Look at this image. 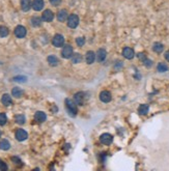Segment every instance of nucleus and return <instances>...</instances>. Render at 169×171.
Segmentation results:
<instances>
[{
	"instance_id": "1",
	"label": "nucleus",
	"mask_w": 169,
	"mask_h": 171,
	"mask_svg": "<svg viewBox=\"0 0 169 171\" xmlns=\"http://www.w3.org/2000/svg\"><path fill=\"white\" fill-rule=\"evenodd\" d=\"M65 107H67V109H68L69 113L72 115V116H75L76 114H77V105H76V103L74 101H72V100H70V98H67L65 100Z\"/></svg>"
},
{
	"instance_id": "2",
	"label": "nucleus",
	"mask_w": 169,
	"mask_h": 171,
	"mask_svg": "<svg viewBox=\"0 0 169 171\" xmlns=\"http://www.w3.org/2000/svg\"><path fill=\"white\" fill-rule=\"evenodd\" d=\"M79 24V17L77 15H71L68 17V26L70 28H76Z\"/></svg>"
},
{
	"instance_id": "3",
	"label": "nucleus",
	"mask_w": 169,
	"mask_h": 171,
	"mask_svg": "<svg viewBox=\"0 0 169 171\" xmlns=\"http://www.w3.org/2000/svg\"><path fill=\"white\" fill-rule=\"evenodd\" d=\"M61 55H62V57L63 58H65V59L71 58L72 55H73V48H72V46L67 45V46L63 47L62 52H61Z\"/></svg>"
},
{
	"instance_id": "4",
	"label": "nucleus",
	"mask_w": 169,
	"mask_h": 171,
	"mask_svg": "<svg viewBox=\"0 0 169 171\" xmlns=\"http://www.w3.org/2000/svg\"><path fill=\"white\" fill-rule=\"evenodd\" d=\"M52 43L55 47L59 48V47L62 46L63 43H64V37H63L61 34H55L54 37H53V39H52Z\"/></svg>"
},
{
	"instance_id": "5",
	"label": "nucleus",
	"mask_w": 169,
	"mask_h": 171,
	"mask_svg": "<svg viewBox=\"0 0 169 171\" xmlns=\"http://www.w3.org/2000/svg\"><path fill=\"white\" fill-rule=\"evenodd\" d=\"M15 35L19 39H22L24 36L26 35V28L22 25H19L17 26L16 28H15Z\"/></svg>"
},
{
	"instance_id": "6",
	"label": "nucleus",
	"mask_w": 169,
	"mask_h": 171,
	"mask_svg": "<svg viewBox=\"0 0 169 171\" xmlns=\"http://www.w3.org/2000/svg\"><path fill=\"white\" fill-rule=\"evenodd\" d=\"M100 140H101V142L103 143V144L105 145H109L112 143V141H113V137H112L111 135L108 134V133H106V134H103L100 137Z\"/></svg>"
},
{
	"instance_id": "7",
	"label": "nucleus",
	"mask_w": 169,
	"mask_h": 171,
	"mask_svg": "<svg viewBox=\"0 0 169 171\" xmlns=\"http://www.w3.org/2000/svg\"><path fill=\"white\" fill-rule=\"evenodd\" d=\"M27 132L25 131V130H22V129H19L17 130L16 132V138L17 140H19V141H24V140L27 139Z\"/></svg>"
},
{
	"instance_id": "8",
	"label": "nucleus",
	"mask_w": 169,
	"mask_h": 171,
	"mask_svg": "<svg viewBox=\"0 0 169 171\" xmlns=\"http://www.w3.org/2000/svg\"><path fill=\"white\" fill-rule=\"evenodd\" d=\"M100 100H101L103 103H109L111 101V93L109 91L104 90L100 93Z\"/></svg>"
},
{
	"instance_id": "9",
	"label": "nucleus",
	"mask_w": 169,
	"mask_h": 171,
	"mask_svg": "<svg viewBox=\"0 0 169 171\" xmlns=\"http://www.w3.org/2000/svg\"><path fill=\"white\" fill-rule=\"evenodd\" d=\"M53 19H54V14L50 10H46L44 13H43V20H44L45 22H51Z\"/></svg>"
},
{
	"instance_id": "10",
	"label": "nucleus",
	"mask_w": 169,
	"mask_h": 171,
	"mask_svg": "<svg viewBox=\"0 0 169 171\" xmlns=\"http://www.w3.org/2000/svg\"><path fill=\"white\" fill-rule=\"evenodd\" d=\"M106 55H107V52L105 49H99L98 52H96V58L98 61L102 62L104 61L105 58H106Z\"/></svg>"
},
{
	"instance_id": "11",
	"label": "nucleus",
	"mask_w": 169,
	"mask_h": 171,
	"mask_svg": "<svg viewBox=\"0 0 169 171\" xmlns=\"http://www.w3.org/2000/svg\"><path fill=\"white\" fill-rule=\"evenodd\" d=\"M122 55H124L127 59H132L133 57H134V55H135V53H134V50H133L132 48L127 47V48H125L124 51H122Z\"/></svg>"
},
{
	"instance_id": "12",
	"label": "nucleus",
	"mask_w": 169,
	"mask_h": 171,
	"mask_svg": "<svg viewBox=\"0 0 169 171\" xmlns=\"http://www.w3.org/2000/svg\"><path fill=\"white\" fill-rule=\"evenodd\" d=\"M32 7L37 12L42 10L43 7H44V0H33L32 1Z\"/></svg>"
},
{
	"instance_id": "13",
	"label": "nucleus",
	"mask_w": 169,
	"mask_h": 171,
	"mask_svg": "<svg viewBox=\"0 0 169 171\" xmlns=\"http://www.w3.org/2000/svg\"><path fill=\"white\" fill-rule=\"evenodd\" d=\"M34 118L39 122H44L45 120H46V118H47V115L43 111H37V113H35V115H34Z\"/></svg>"
},
{
	"instance_id": "14",
	"label": "nucleus",
	"mask_w": 169,
	"mask_h": 171,
	"mask_svg": "<svg viewBox=\"0 0 169 171\" xmlns=\"http://www.w3.org/2000/svg\"><path fill=\"white\" fill-rule=\"evenodd\" d=\"M31 6L32 3L30 2V0H21V8L24 12H28Z\"/></svg>"
},
{
	"instance_id": "15",
	"label": "nucleus",
	"mask_w": 169,
	"mask_h": 171,
	"mask_svg": "<svg viewBox=\"0 0 169 171\" xmlns=\"http://www.w3.org/2000/svg\"><path fill=\"white\" fill-rule=\"evenodd\" d=\"M94 60H96V54H94V52H92V51L87 52V53H86V62H87L88 64H91Z\"/></svg>"
},
{
	"instance_id": "16",
	"label": "nucleus",
	"mask_w": 169,
	"mask_h": 171,
	"mask_svg": "<svg viewBox=\"0 0 169 171\" xmlns=\"http://www.w3.org/2000/svg\"><path fill=\"white\" fill-rule=\"evenodd\" d=\"M57 19H58V21H60V22L65 21L67 19H68V12H67L65 10H59L57 14Z\"/></svg>"
},
{
	"instance_id": "17",
	"label": "nucleus",
	"mask_w": 169,
	"mask_h": 171,
	"mask_svg": "<svg viewBox=\"0 0 169 171\" xmlns=\"http://www.w3.org/2000/svg\"><path fill=\"white\" fill-rule=\"evenodd\" d=\"M75 102L78 105H83L84 104V93L83 92H78L75 94Z\"/></svg>"
},
{
	"instance_id": "18",
	"label": "nucleus",
	"mask_w": 169,
	"mask_h": 171,
	"mask_svg": "<svg viewBox=\"0 0 169 171\" xmlns=\"http://www.w3.org/2000/svg\"><path fill=\"white\" fill-rule=\"evenodd\" d=\"M1 102L4 106H11L13 104V101H12V98L10 96V94H3L2 98H1Z\"/></svg>"
},
{
	"instance_id": "19",
	"label": "nucleus",
	"mask_w": 169,
	"mask_h": 171,
	"mask_svg": "<svg viewBox=\"0 0 169 171\" xmlns=\"http://www.w3.org/2000/svg\"><path fill=\"white\" fill-rule=\"evenodd\" d=\"M12 94H13L15 98H21V96H23V90H22L21 88L15 87L13 90H12Z\"/></svg>"
},
{
	"instance_id": "20",
	"label": "nucleus",
	"mask_w": 169,
	"mask_h": 171,
	"mask_svg": "<svg viewBox=\"0 0 169 171\" xmlns=\"http://www.w3.org/2000/svg\"><path fill=\"white\" fill-rule=\"evenodd\" d=\"M10 147H11V144H10V142H8L7 140L4 139L0 141V149L7 150V149H10Z\"/></svg>"
},
{
	"instance_id": "21",
	"label": "nucleus",
	"mask_w": 169,
	"mask_h": 171,
	"mask_svg": "<svg viewBox=\"0 0 169 171\" xmlns=\"http://www.w3.org/2000/svg\"><path fill=\"white\" fill-rule=\"evenodd\" d=\"M48 62L50 63V65H52V66H56L58 64V59L57 57L54 56V55H50L48 57Z\"/></svg>"
},
{
	"instance_id": "22",
	"label": "nucleus",
	"mask_w": 169,
	"mask_h": 171,
	"mask_svg": "<svg viewBox=\"0 0 169 171\" xmlns=\"http://www.w3.org/2000/svg\"><path fill=\"white\" fill-rule=\"evenodd\" d=\"M31 24L34 27H39V26L42 25V19L39 18V17H32Z\"/></svg>"
},
{
	"instance_id": "23",
	"label": "nucleus",
	"mask_w": 169,
	"mask_h": 171,
	"mask_svg": "<svg viewBox=\"0 0 169 171\" xmlns=\"http://www.w3.org/2000/svg\"><path fill=\"white\" fill-rule=\"evenodd\" d=\"M153 50L156 52V53H161V52L164 50V46L161 44V43H155L153 46Z\"/></svg>"
},
{
	"instance_id": "24",
	"label": "nucleus",
	"mask_w": 169,
	"mask_h": 171,
	"mask_svg": "<svg viewBox=\"0 0 169 171\" xmlns=\"http://www.w3.org/2000/svg\"><path fill=\"white\" fill-rule=\"evenodd\" d=\"M138 112H139L141 115H145L148 112V105H145V104L140 105V107L138 108Z\"/></svg>"
},
{
	"instance_id": "25",
	"label": "nucleus",
	"mask_w": 169,
	"mask_h": 171,
	"mask_svg": "<svg viewBox=\"0 0 169 171\" xmlns=\"http://www.w3.org/2000/svg\"><path fill=\"white\" fill-rule=\"evenodd\" d=\"M81 60H82V56H81L79 53H76V54L72 55V62L77 64V63H80Z\"/></svg>"
},
{
	"instance_id": "26",
	"label": "nucleus",
	"mask_w": 169,
	"mask_h": 171,
	"mask_svg": "<svg viewBox=\"0 0 169 171\" xmlns=\"http://www.w3.org/2000/svg\"><path fill=\"white\" fill-rule=\"evenodd\" d=\"M158 71L159 72H161V73H164V72H167L168 71V66H167L165 63H163V62H160L158 64Z\"/></svg>"
},
{
	"instance_id": "27",
	"label": "nucleus",
	"mask_w": 169,
	"mask_h": 171,
	"mask_svg": "<svg viewBox=\"0 0 169 171\" xmlns=\"http://www.w3.org/2000/svg\"><path fill=\"white\" fill-rule=\"evenodd\" d=\"M8 34V29L5 26H0V36L1 37H5Z\"/></svg>"
},
{
	"instance_id": "28",
	"label": "nucleus",
	"mask_w": 169,
	"mask_h": 171,
	"mask_svg": "<svg viewBox=\"0 0 169 171\" xmlns=\"http://www.w3.org/2000/svg\"><path fill=\"white\" fill-rule=\"evenodd\" d=\"M15 119H16V122L19 124H23L24 122H25V116L24 115H22V114H19V115H17L16 117H15Z\"/></svg>"
},
{
	"instance_id": "29",
	"label": "nucleus",
	"mask_w": 169,
	"mask_h": 171,
	"mask_svg": "<svg viewBox=\"0 0 169 171\" xmlns=\"http://www.w3.org/2000/svg\"><path fill=\"white\" fill-rule=\"evenodd\" d=\"M7 121V117L4 113H0V126H4Z\"/></svg>"
},
{
	"instance_id": "30",
	"label": "nucleus",
	"mask_w": 169,
	"mask_h": 171,
	"mask_svg": "<svg viewBox=\"0 0 169 171\" xmlns=\"http://www.w3.org/2000/svg\"><path fill=\"white\" fill-rule=\"evenodd\" d=\"M76 43H77V45L79 47H82L85 44V39H84V37H78V39H76Z\"/></svg>"
},
{
	"instance_id": "31",
	"label": "nucleus",
	"mask_w": 169,
	"mask_h": 171,
	"mask_svg": "<svg viewBox=\"0 0 169 171\" xmlns=\"http://www.w3.org/2000/svg\"><path fill=\"white\" fill-rule=\"evenodd\" d=\"M26 79H27L26 77H21V76H19V77L14 78V81H17V82H25Z\"/></svg>"
},
{
	"instance_id": "32",
	"label": "nucleus",
	"mask_w": 169,
	"mask_h": 171,
	"mask_svg": "<svg viewBox=\"0 0 169 171\" xmlns=\"http://www.w3.org/2000/svg\"><path fill=\"white\" fill-rule=\"evenodd\" d=\"M0 170L1 171H5L7 170V166H6V164L3 162V161L0 160Z\"/></svg>"
},
{
	"instance_id": "33",
	"label": "nucleus",
	"mask_w": 169,
	"mask_h": 171,
	"mask_svg": "<svg viewBox=\"0 0 169 171\" xmlns=\"http://www.w3.org/2000/svg\"><path fill=\"white\" fill-rule=\"evenodd\" d=\"M12 161H13L15 164H17V165H21V164H22L21 160H20L18 157H13V158H12Z\"/></svg>"
},
{
	"instance_id": "34",
	"label": "nucleus",
	"mask_w": 169,
	"mask_h": 171,
	"mask_svg": "<svg viewBox=\"0 0 169 171\" xmlns=\"http://www.w3.org/2000/svg\"><path fill=\"white\" fill-rule=\"evenodd\" d=\"M50 3L54 5V6H58L61 3V0H50Z\"/></svg>"
},
{
	"instance_id": "35",
	"label": "nucleus",
	"mask_w": 169,
	"mask_h": 171,
	"mask_svg": "<svg viewBox=\"0 0 169 171\" xmlns=\"http://www.w3.org/2000/svg\"><path fill=\"white\" fill-rule=\"evenodd\" d=\"M144 65H145V66H147V67H151V65H153V61H151V60H149V59H147V58H146L145 60H144Z\"/></svg>"
},
{
	"instance_id": "36",
	"label": "nucleus",
	"mask_w": 169,
	"mask_h": 171,
	"mask_svg": "<svg viewBox=\"0 0 169 171\" xmlns=\"http://www.w3.org/2000/svg\"><path fill=\"white\" fill-rule=\"evenodd\" d=\"M138 58H139L140 60H142V61H144L147 57H146V55L144 54V53H139V54H138Z\"/></svg>"
},
{
	"instance_id": "37",
	"label": "nucleus",
	"mask_w": 169,
	"mask_h": 171,
	"mask_svg": "<svg viewBox=\"0 0 169 171\" xmlns=\"http://www.w3.org/2000/svg\"><path fill=\"white\" fill-rule=\"evenodd\" d=\"M164 56H165V59H166L167 61H169V50L165 52V55H164Z\"/></svg>"
},
{
	"instance_id": "38",
	"label": "nucleus",
	"mask_w": 169,
	"mask_h": 171,
	"mask_svg": "<svg viewBox=\"0 0 169 171\" xmlns=\"http://www.w3.org/2000/svg\"><path fill=\"white\" fill-rule=\"evenodd\" d=\"M0 136H1V131H0Z\"/></svg>"
}]
</instances>
